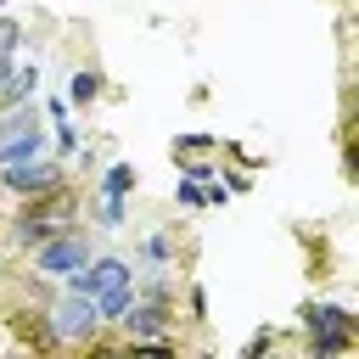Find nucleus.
<instances>
[{
  "mask_svg": "<svg viewBox=\"0 0 359 359\" xmlns=\"http://www.w3.org/2000/svg\"><path fill=\"white\" fill-rule=\"evenodd\" d=\"M45 331H50V342H73V348H84V342H95V331H101V314H95V297H62L56 309H50V320H45Z\"/></svg>",
  "mask_w": 359,
  "mask_h": 359,
  "instance_id": "f257e3e1",
  "label": "nucleus"
},
{
  "mask_svg": "<svg viewBox=\"0 0 359 359\" xmlns=\"http://www.w3.org/2000/svg\"><path fill=\"white\" fill-rule=\"evenodd\" d=\"M303 325H309V348L314 353H348L353 348V314L337 309V303H309Z\"/></svg>",
  "mask_w": 359,
  "mask_h": 359,
  "instance_id": "f03ea898",
  "label": "nucleus"
},
{
  "mask_svg": "<svg viewBox=\"0 0 359 359\" xmlns=\"http://www.w3.org/2000/svg\"><path fill=\"white\" fill-rule=\"evenodd\" d=\"M118 325H123V337H129L135 348H168V325H174V309H168L163 297H146V303L135 297V303L123 309V320H118Z\"/></svg>",
  "mask_w": 359,
  "mask_h": 359,
  "instance_id": "7ed1b4c3",
  "label": "nucleus"
},
{
  "mask_svg": "<svg viewBox=\"0 0 359 359\" xmlns=\"http://www.w3.org/2000/svg\"><path fill=\"white\" fill-rule=\"evenodd\" d=\"M0 185H6L11 196H45V191H56V185H62V163H50V157L6 163V168H0Z\"/></svg>",
  "mask_w": 359,
  "mask_h": 359,
  "instance_id": "20e7f679",
  "label": "nucleus"
},
{
  "mask_svg": "<svg viewBox=\"0 0 359 359\" xmlns=\"http://www.w3.org/2000/svg\"><path fill=\"white\" fill-rule=\"evenodd\" d=\"M79 264H90V241H84L79 230H56L50 241L34 247V269H39V275H67V269H79Z\"/></svg>",
  "mask_w": 359,
  "mask_h": 359,
  "instance_id": "39448f33",
  "label": "nucleus"
},
{
  "mask_svg": "<svg viewBox=\"0 0 359 359\" xmlns=\"http://www.w3.org/2000/svg\"><path fill=\"white\" fill-rule=\"evenodd\" d=\"M28 157H45V123H28V129L0 140V168L6 163H28Z\"/></svg>",
  "mask_w": 359,
  "mask_h": 359,
  "instance_id": "423d86ee",
  "label": "nucleus"
},
{
  "mask_svg": "<svg viewBox=\"0 0 359 359\" xmlns=\"http://www.w3.org/2000/svg\"><path fill=\"white\" fill-rule=\"evenodd\" d=\"M129 303H135V286H112V292H101V297H95V314H101V325H118Z\"/></svg>",
  "mask_w": 359,
  "mask_h": 359,
  "instance_id": "0eeeda50",
  "label": "nucleus"
},
{
  "mask_svg": "<svg viewBox=\"0 0 359 359\" xmlns=\"http://www.w3.org/2000/svg\"><path fill=\"white\" fill-rule=\"evenodd\" d=\"M34 84H39V73H34V67H17V73H11V84L0 90V107H17V101H28V95H34Z\"/></svg>",
  "mask_w": 359,
  "mask_h": 359,
  "instance_id": "6e6552de",
  "label": "nucleus"
},
{
  "mask_svg": "<svg viewBox=\"0 0 359 359\" xmlns=\"http://www.w3.org/2000/svg\"><path fill=\"white\" fill-rule=\"evenodd\" d=\"M95 95H101V73H84V67H79V73L67 79V101H73V107H90Z\"/></svg>",
  "mask_w": 359,
  "mask_h": 359,
  "instance_id": "1a4fd4ad",
  "label": "nucleus"
},
{
  "mask_svg": "<svg viewBox=\"0 0 359 359\" xmlns=\"http://www.w3.org/2000/svg\"><path fill=\"white\" fill-rule=\"evenodd\" d=\"M129 191H135V168L129 163H112L101 174V196H129Z\"/></svg>",
  "mask_w": 359,
  "mask_h": 359,
  "instance_id": "9d476101",
  "label": "nucleus"
},
{
  "mask_svg": "<svg viewBox=\"0 0 359 359\" xmlns=\"http://www.w3.org/2000/svg\"><path fill=\"white\" fill-rule=\"evenodd\" d=\"M28 123H39V112H34L28 101L6 107V112H0V140H6V135H17V129H28Z\"/></svg>",
  "mask_w": 359,
  "mask_h": 359,
  "instance_id": "9b49d317",
  "label": "nucleus"
},
{
  "mask_svg": "<svg viewBox=\"0 0 359 359\" xmlns=\"http://www.w3.org/2000/svg\"><path fill=\"white\" fill-rule=\"evenodd\" d=\"M140 258H146L151 269H168V258H174V247H168V236H151V241L140 247Z\"/></svg>",
  "mask_w": 359,
  "mask_h": 359,
  "instance_id": "f8f14e48",
  "label": "nucleus"
},
{
  "mask_svg": "<svg viewBox=\"0 0 359 359\" xmlns=\"http://www.w3.org/2000/svg\"><path fill=\"white\" fill-rule=\"evenodd\" d=\"M174 202H180V208H202V180H191V174H185V180L174 185Z\"/></svg>",
  "mask_w": 359,
  "mask_h": 359,
  "instance_id": "ddd939ff",
  "label": "nucleus"
},
{
  "mask_svg": "<svg viewBox=\"0 0 359 359\" xmlns=\"http://www.w3.org/2000/svg\"><path fill=\"white\" fill-rule=\"evenodd\" d=\"M95 213H101V224H107V230H118V224H123V196H101V202H95Z\"/></svg>",
  "mask_w": 359,
  "mask_h": 359,
  "instance_id": "4468645a",
  "label": "nucleus"
},
{
  "mask_svg": "<svg viewBox=\"0 0 359 359\" xmlns=\"http://www.w3.org/2000/svg\"><path fill=\"white\" fill-rule=\"evenodd\" d=\"M56 146H62V157H67V151H79V129H73L67 118L56 123Z\"/></svg>",
  "mask_w": 359,
  "mask_h": 359,
  "instance_id": "2eb2a0df",
  "label": "nucleus"
},
{
  "mask_svg": "<svg viewBox=\"0 0 359 359\" xmlns=\"http://www.w3.org/2000/svg\"><path fill=\"white\" fill-rule=\"evenodd\" d=\"M202 146H213V135H180L174 140V151H202Z\"/></svg>",
  "mask_w": 359,
  "mask_h": 359,
  "instance_id": "dca6fc26",
  "label": "nucleus"
},
{
  "mask_svg": "<svg viewBox=\"0 0 359 359\" xmlns=\"http://www.w3.org/2000/svg\"><path fill=\"white\" fill-rule=\"evenodd\" d=\"M11 73H17V56H11V50H0V90L11 84Z\"/></svg>",
  "mask_w": 359,
  "mask_h": 359,
  "instance_id": "f3484780",
  "label": "nucleus"
},
{
  "mask_svg": "<svg viewBox=\"0 0 359 359\" xmlns=\"http://www.w3.org/2000/svg\"><path fill=\"white\" fill-rule=\"evenodd\" d=\"M191 320H208V297H202V286L191 292Z\"/></svg>",
  "mask_w": 359,
  "mask_h": 359,
  "instance_id": "a211bd4d",
  "label": "nucleus"
},
{
  "mask_svg": "<svg viewBox=\"0 0 359 359\" xmlns=\"http://www.w3.org/2000/svg\"><path fill=\"white\" fill-rule=\"evenodd\" d=\"M0 11H6V0H0Z\"/></svg>",
  "mask_w": 359,
  "mask_h": 359,
  "instance_id": "6ab92c4d",
  "label": "nucleus"
}]
</instances>
